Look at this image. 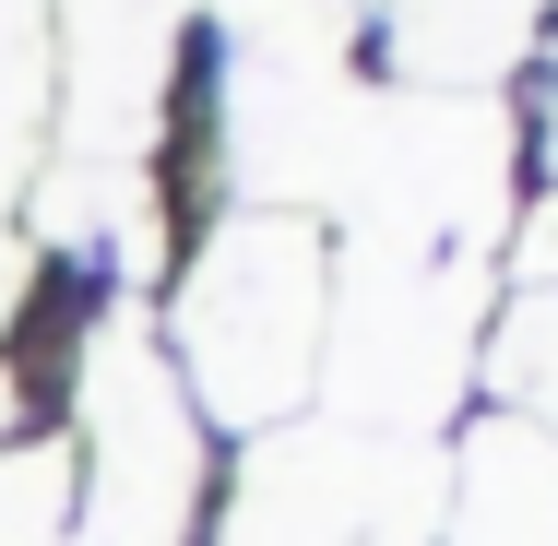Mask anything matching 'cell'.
Returning a JSON list of instances; mask_svg holds the SVG:
<instances>
[{
  "label": "cell",
  "mask_w": 558,
  "mask_h": 546,
  "mask_svg": "<svg viewBox=\"0 0 558 546\" xmlns=\"http://www.w3.org/2000/svg\"><path fill=\"white\" fill-rule=\"evenodd\" d=\"M487 344V262L463 250H368L322 310V392L356 439H428Z\"/></svg>",
  "instance_id": "7a4b0ae2"
},
{
  "label": "cell",
  "mask_w": 558,
  "mask_h": 546,
  "mask_svg": "<svg viewBox=\"0 0 558 546\" xmlns=\"http://www.w3.org/2000/svg\"><path fill=\"white\" fill-rule=\"evenodd\" d=\"M547 0H392V60L416 96H499V72L535 48Z\"/></svg>",
  "instance_id": "52a82bcc"
},
{
  "label": "cell",
  "mask_w": 558,
  "mask_h": 546,
  "mask_svg": "<svg viewBox=\"0 0 558 546\" xmlns=\"http://www.w3.org/2000/svg\"><path fill=\"white\" fill-rule=\"evenodd\" d=\"M36 108H48V24L36 0H0V191L36 155Z\"/></svg>",
  "instance_id": "30bf717a"
},
{
  "label": "cell",
  "mask_w": 558,
  "mask_h": 546,
  "mask_svg": "<svg viewBox=\"0 0 558 546\" xmlns=\"http://www.w3.org/2000/svg\"><path fill=\"white\" fill-rule=\"evenodd\" d=\"M203 523V428L143 321L84 344V451H72V546H191Z\"/></svg>",
  "instance_id": "277c9868"
},
{
  "label": "cell",
  "mask_w": 558,
  "mask_h": 546,
  "mask_svg": "<svg viewBox=\"0 0 558 546\" xmlns=\"http://www.w3.org/2000/svg\"><path fill=\"white\" fill-rule=\"evenodd\" d=\"M0 546H72V451L60 439L0 451Z\"/></svg>",
  "instance_id": "9c48e42d"
},
{
  "label": "cell",
  "mask_w": 558,
  "mask_h": 546,
  "mask_svg": "<svg viewBox=\"0 0 558 546\" xmlns=\"http://www.w3.org/2000/svg\"><path fill=\"white\" fill-rule=\"evenodd\" d=\"M322 310H333V262H322L310 215H238L179 274L167 368L226 428H286L298 392L322 380Z\"/></svg>",
  "instance_id": "6da1fadb"
},
{
  "label": "cell",
  "mask_w": 558,
  "mask_h": 546,
  "mask_svg": "<svg viewBox=\"0 0 558 546\" xmlns=\"http://www.w3.org/2000/svg\"><path fill=\"white\" fill-rule=\"evenodd\" d=\"M487 380H499V404L523 428L558 439V286H523L511 298V321L487 332Z\"/></svg>",
  "instance_id": "ba28073f"
},
{
  "label": "cell",
  "mask_w": 558,
  "mask_h": 546,
  "mask_svg": "<svg viewBox=\"0 0 558 546\" xmlns=\"http://www.w3.org/2000/svg\"><path fill=\"white\" fill-rule=\"evenodd\" d=\"M440 546H558V439L487 416L440 463Z\"/></svg>",
  "instance_id": "8992f818"
},
{
  "label": "cell",
  "mask_w": 558,
  "mask_h": 546,
  "mask_svg": "<svg viewBox=\"0 0 558 546\" xmlns=\"http://www.w3.org/2000/svg\"><path fill=\"white\" fill-rule=\"evenodd\" d=\"M333 215L368 250H463L487 262L511 215V119L499 96H356V143L333 167Z\"/></svg>",
  "instance_id": "3957f363"
},
{
  "label": "cell",
  "mask_w": 558,
  "mask_h": 546,
  "mask_svg": "<svg viewBox=\"0 0 558 546\" xmlns=\"http://www.w3.org/2000/svg\"><path fill=\"white\" fill-rule=\"evenodd\" d=\"M215 546H440V451L356 428H262Z\"/></svg>",
  "instance_id": "5b68a950"
},
{
  "label": "cell",
  "mask_w": 558,
  "mask_h": 546,
  "mask_svg": "<svg viewBox=\"0 0 558 546\" xmlns=\"http://www.w3.org/2000/svg\"><path fill=\"white\" fill-rule=\"evenodd\" d=\"M523 286H558V191L523 215Z\"/></svg>",
  "instance_id": "8fae6325"
}]
</instances>
